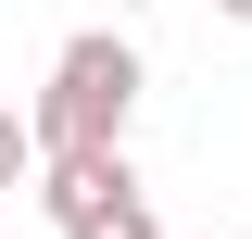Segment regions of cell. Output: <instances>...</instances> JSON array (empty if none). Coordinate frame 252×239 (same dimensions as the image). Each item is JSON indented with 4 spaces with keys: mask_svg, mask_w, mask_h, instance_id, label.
I'll return each mask as SVG.
<instances>
[{
    "mask_svg": "<svg viewBox=\"0 0 252 239\" xmlns=\"http://www.w3.org/2000/svg\"><path fill=\"white\" fill-rule=\"evenodd\" d=\"M26 114H38V151H101V139H126V114H139V38H114V26L63 38Z\"/></svg>",
    "mask_w": 252,
    "mask_h": 239,
    "instance_id": "1",
    "label": "cell"
},
{
    "mask_svg": "<svg viewBox=\"0 0 252 239\" xmlns=\"http://www.w3.org/2000/svg\"><path fill=\"white\" fill-rule=\"evenodd\" d=\"M38 202H51L63 239H164V214H152V189H139V164H126V139L51 151V164H38Z\"/></svg>",
    "mask_w": 252,
    "mask_h": 239,
    "instance_id": "2",
    "label": "cell"
},
{
    "mask_svg": "<svg viewBox=\"0 0 252 239\" xmlns=\"http://www.w3.org/2000/svg\"><path fill=\"white\" fill-rule=\"evenodd\" d=\"M38 164H51L38 151V114H0V189H38Z\"/></svg>",
    "mask_w": 252,
    "mask_h": 239,
    "instance_id": "3",
    "label": "cell"
},
{
    "mask_svg": "<svg viewBox=\"0 0 252 239\" xmlns=\"http://www.w3.org/2000/svg\"><path fill=\"white\" fill-rule=\"evenodd\" d=\"M215 13H227V26H252V0H215Z\"/></svg>",
    "mask_w": 252,
    "mask_h": 239,
    "instance_id": "4",
    "label": "cell"
},
{
    "mask_svg": "<svg viewBox=\"0 0 252 239\" xmlns=\"http://www.w3.org/2000/svg\"><path fill=\"white\" fill-rule=\"evenodd\" d=\"M0 239H13V227H0Z\"/></svg>",
    "mask_w": 252,
    "mask_h": 239,
    "instance_id": "5",
    "label": "cell"
}]
</instances>
